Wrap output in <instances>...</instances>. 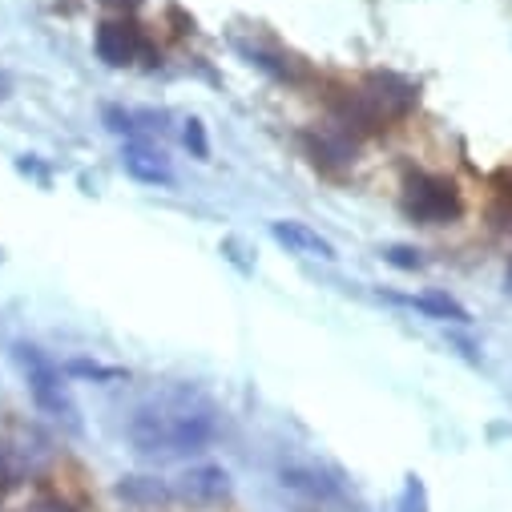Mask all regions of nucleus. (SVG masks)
<instances>
[{"label": "nucleus", "mask_w": 512, "mask_h": 512, "mask_svg": "<svg viewBox=\"0 0 512 512\" xmlns=\"http://www.w3.org/2000/svg\"><path fill=\"white\" fill-rule=\"evenodd\" d=\"M170 492H174V488H166V484L154 480V476H125V480L117 484V496H125L130 504H162V500H170Z\"/></svg>", "instance_id": "obj_8"}, {"label": "nucleus", "mask_w": 512, "mask_h": 512, "mask_svg": "<svg viewBox=\"0 0 512 512\" xmlns=\"http://www.w3.org/2000/svg\"><path fill=\"white\" fill-rule=\"evenodd\" d=\"M93 49L109 69H125L146 53V37L130 21H101L97 33H93Z\"/></svg>", "instance_id": "obj_4"}, {"label": "nucleus", "mask_w": 512, "mask_h": 512, "mask_svg": "<svg viewBox=\"0 0 512 512\" xmlns=\"http://www.w3.org/2000/svg\"><path fill=\"white\" fill-rule=\"evenodd\" d=\"M271 238H275L279 246H287L291 254H303V259H323V263L335 259V246H331L319 230H311L307 222H295V218L271 222Z\"/></svg>", "instance_id": "obj_5"}, {"label": "nucleus", "mask_w": 512, "mask_h": 512, "mask_svg": "<svg viewBox=\"0 0 512 512\" xmlns=\"http://www.w3.org/2000/svg\"><path fill=\"white\" fill-rule=\"evenodd\" d=\"M105 5H117V9H138L142 0H105Z\"/></svg>", "instance_id": "obj_17"}, {"label": "nucleus", "mask_w": 512, "mask_h": 512, "mask_svg": "<svg viewBox=\"0 0 512 512\" xmlns=\"http://www.w3.org/2000/svg\"><path fill=\"white\" fill-rule=\"evenodd\" d=\"M182 142H186V150L194 154V158H210V138H206V125L198 121V117H190L186 121V130H182Z\"/></svg>", "instance_id": "obj_10"}, {"label": "nucleus", "mask_w": 512, "mask_h": 512, "mask_svg": "<svg viewBox=\"0 0 512 512\" xmlns=\"http://www.w3.org/2000/svg\"><path fill=\"white\" fill-rule=\"evenodd\" d=\"M125 436L142 456H194L210 448L214 416L206 408H142Z\"/></svg>", "instance_id": "obj_1"}, {"label": "nucleus", "mask_w": 512, "mask_h": 512, "mask_svg": "<svg viewBox=\"0 0 512 512\" xmlns=\"http://www.w3.org/2000/svg\"><path fill=\"white\" fill-rule=\"evenodd\" d=\"M383 259H388L392 267H400V271H420L424 267L420 250H412V246H388V250H383Z\"/></svg>", "instance_id": "obj_11"}, {"label": "nucleus", "mask_w": 512, "mask_h": 512, "mask_svg": "<svg viewBox=\"0 0 512 512\" xmlns=\"http://www.w3.org/2000/svg\"><path fill=\"white\" fill-rule=\"evenodd\" d=\"M174 492L182 500H190V504H214V500H222L230 492V476H226V468L202 464V468H190L186 476H178Z\"/></svg>", "instance_id": "obj_6"}, {"label": "nucleus", "mask_w": 512, "mask_h": 512, "mask_svg": "<svg viewBox=\"0 0 512 512\" xmlns=\"http://www.w3.org/2000/svg\"><path fill=\"white\" fill-rule=\"evenodd\" d=\"M105 125H109L113 134H121V138H134V134H138V130H134V117H130V113H121L117 105L105 109Z\"/></svg>", "instance_id": "obj_13"}, {"label": "nucleus", "mask_w": 512, "mask_h": 512, "mask_svg": "<svg viewBox=\"0 0 512 512\" xmlns=\"http://www.w3.org/2000/svg\"><path fill=\"white\" fill-rule=\"evenodd\" d=\"M121 166H125V174H130L134 182H142V186H174V170L166 166V158L154 154V150L142 146V142H130V146H125Z\"/></svg>", "instance_id": "obj_7"}, {"label": "nucleus", "mask_w": 512, "mask_h": 512, "mask_svg": "<svg viewBox=\"0 0 512 512\" xmlns=\"http://www.w3.org/2000/svg\"><path fill=\"white\" fill-rule=\"evenodd\" d=\"M13 359H17L21 375H25V388H29L33 404H37L49 420H57V424H65V428L77 432V428H81V416H77V404H73V396H69V383H65L61 367H57L41 347H33V343H17V347H13Z\"/></svg>", "instance_id": "obj_2"}, {"label": "nucleus", "mask_w": 512, "mask_h": 512, "mask_svg": "<svg viewBox=\"0 0 512 512\" xmlns=\"http://www.w3.org/2000/svg\"><path fill=\"white\" fill-rule=\"evenodd\" d=\"M65 371L69 375H81V379H121L117 367H101V363H89V359H73Z\"/></svg>", "instance_id": "obj_12"}, {"label": "nucleus", "mask_w": 512, "mask_h": 512, "mask_svg": "<svg viewBox=\"0 0 512 512\" xmlns=\"http://www.w3.org/2000/svg\"><path fill=\"white\" fill-rule=\"evenodd\" d=\"M17 170H21V174H33L37 182H49V174H45V166H37L33 158H21V162H17Z\"/></svg>", "instance_id": "obj_15"}, {"label": "nucleus", "mask_w": 512, "mask_h": 512, "mask_svg": "<svg viewBox=\"0 0 512 512\" xmlns=\"http://www.w3.org/2000/svg\"><path fill=\"white\" fill-rule=\"evenodd\" d=\"M508 291H512V267H508Z\"/></svg>", "instance_id": "obj_18"}, {"label": "nucleus", "mask_w": 512, "mask_h": 512, "mask_svg": "<svg viewBox=\"0 0 512 512\" xmlns=\"http://www.w3.org/2000/svg\"><path fill=\"white\" fill-rule=\"evenodd\" d=\"M404 512H424V488H420V480H408V488H404Z\"/></svg>", "instance_id": "obj_14"}, {"label": "nucleus", "mask_w": 512, "mask_h": 512, "mask_svg": "<svg viewBox=\"0 0 512 512\" xmlns=\"http://www.w3.org/2000/svg\"><path fill=\"white\" fill-rule=\"evenodd\" d=\"M404 303H412V307H420L424 315H432V319H452V323H468V311L452 299V295H444V291H428V295H420V299H404Z\"/></svg>", "instance_id": "obj_9"}, {"label": "nucleus", "mask_w": 512, "mask_h": 512, "mask_svg": "<svg viewBox=\"0 0 512 512\" xmlns=\"http://www.w3.org/2000/svg\"><path fill=\"white\" fill-rule=\"evenodd\" d=\"M13 476H17V472H13V464H9L5 456H0V484H13Z\"/></svg>", "instance_id": "obj_16"}, {"label": "nucleus", "mask_w": 512, "mask_h": 512, "mask_svg": "<svg viewBox=\"0 0 512 512\" xmlns=\"http://www.w3.org/2000/svg\"><path fill=\"white\" fill-rule=\"evenodd\" d=\"M404 214L412 222H424V226H444V222H456L464 214V198H460L456 182H448V178L412 174L404 182Z\"/></svg>", "instance_id": "obj_3"}]
</instances>
